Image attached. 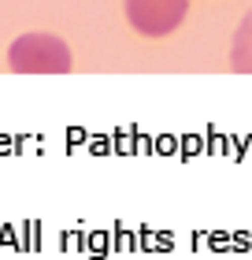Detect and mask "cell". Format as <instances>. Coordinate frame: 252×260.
Instances as JSON below:
<instances>
[{
  "label": "cell",
  "mask_w": 252,
  "mask_h": 260,
  "mask_svg": "<svg viewBox=\"0 0 252 260\" xmlns=\"http://www.w3.org/2000/svg\"><path fill=\"white\" fill-rule=\"evenodd\" d=\"M126 22L141 38H167L186 22L189 0H123Z\"/></svg>",
  "instance_id": "cell-1"
},
{
  "label": "cell",
  "mask_w": 252,
  "mask_h": 260,
  "mask_svg": "<svg viewBox=\"0 0 252 260\" xmlns=\"http://www.w3.org/2000/svg\"><path fill=\"white\" fill-rule=\"evenodd\" d=\"M15 71H70V49L49 34H26L11 49Z\"/></svg>",
  "instance_id": "cell-2"
},
{
  "label": "cell",
  "mask_w": 252,
  "mask_h": 260,
  "mask_svg": "<svg viewBox=\"0 0 252 260\" xmlns=\"http://www.w3.org/2000/svg\"><path fill=\"white\" fill-rule=\"evenodd\" d=\"M230 67L237 71V75H252V11L241 19V26H237V34H234Z\"/></svg>",
  "instance_id": "cell-3"
}]
</instances>
